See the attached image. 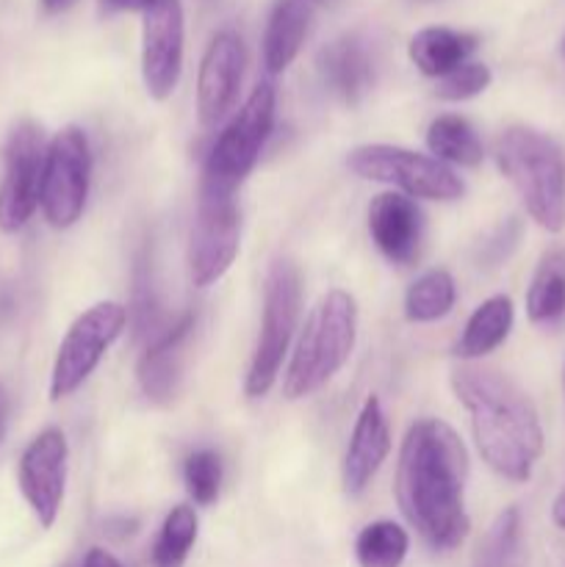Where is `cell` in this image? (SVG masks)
Wrapping results in <instances>:
<instances>
[{"instance_id": "1", "label": "cell", "mask_w": 565, "mask_h": 567, "mask_svg": "<svg viewBox=\"0 0 565 567\" xmlns=\"http://www.w3.org/2000/svg\"><path fill=\"white\" fill-rule=\"evenodd\" d=\"M469 454L449 424L421 419L404 435L397 465V502L408 524L435 551H452L469 537L463 491Z\"/></svg>"}, {"instance_id": "2", "label": "cell", "mask_w": 565, "mask_h": 567, "mask_svg": "<svg viewBox=\"0 0 565 567\" xmlns=\"http://www.w3.org/2000/svg\"><path fill=\"white\" fill-rule=\"evenodd\" d=\"M452 391L469 410L471 432L487 468L507 482H530L543 454V426L518 382L487 365H458Z\"/></svg>"}, {"instance_id": "3", "label": "cell", "mask_w": 565, "mask_h": 567, "mask_svg": "<svg viewBox=\"0 0 565 567\" xmlns=\"http://www.w3.org/2000/svg\"><path fill=\"white\" fill-rule=\"evenodd\" d=\"M355 341H358V302L349 291L332 288L310 310L299 332L282 393L297 402L321 391L352 358Z\"/></svg>"}, {"instance_id": "4", "label": "cell", "mask_w": 565, "mask_h": 567, "mask_svg": "<svg viewBox=\"0 0 565 567\" xmlns=\"http://www.w3.org/2000/svg\"><path fill=\"white\" fill-rule=\"evenodd\" d=\"M496 164L513 183L526 214L546 233L565 230V158L563 150L526 125H513L496 138Z\"/></svg>"}, {"instance_id": "5", "label": "cell", "mask_w": 565, "mask_h": 567, "mask_svg": "<svg viewBox=\"0 0 565 567\" xmlns=\"http://www.w3.org/2000/svg\"><path fill=\"white\" fill-rule=\"evenodd\" d=\"M299 305H302V277L297 264L291 258H275L264 282V321L244 385L247 396L260 399L275 385L288 343L297 330Z\"/></svg>"}, {"instance_id": "6", "label": "cell", "mask_w": 565, "mask_h": 567, "mask_svg": "<svg viewBox=\"0 0 565 567\" xmlns=\"http://www.w3.org/2000/svg\"><path fill=\"white\" fill-rule=\"evenodd\" d=\"M275 86L269 81H260L210 147L199 186L230 194L238 192V186L258 164L264 144L269 142L271 127H275Z\"/></svg>"}, {"instance_id": "7", "label": "cell", "mask_w": 565, "mask_h": 567, "mask_svg": "<svg viewBox=\"0 0 565 567\" xmlns=\"http://www.w3.org/2000/svg\"><path fill=\"white\" fill-rule=\"evenodd\" d=\"M347 166L363 181L399 188L404 197L454 203L465 194L460 175L446 164L397 144H360L347 155Z\"/></svg>"}, {"instance_id": "8", "label": "cell", "mask_w": 565, "mask_h": 567, "mask_svg": "<svg viewBox=\"0 0 565 567\" xmlns=\"http://www.w3.org/2000/svg\"><path fill=\"white\" fill-rule=\"evenodd\" d=\"M92 186V150L86 133L78 125H66L50 138L44 153L42 192L39 205L55 230H66L83 216Z\"/></svg>"}, {"instance_id": "9", "label": "cell", "mask_w": 565, "mask_h": 567, "mask_svg": "<svg viewBox=\"0 0 565 567\" xmlns=\"http://www.w3.org/2000/svg\"><path fill=\"white\" fill-rule=\"evenodd\" d=\"M127 324V310L120 302H97L83 310L61 341L59 354H55L53 374H50V399L72 396L83 382L89 380L111 343L122 336Z\"/></svg>"}, {"instance_id": "10", "label": "cell", "mask_w": 565, "mask_h": 567, "mask_svg": "<svg viewBox=\"0 0 565 567\" xmlns=\"http://www.w3.org/2000/svg\"><path fill=\"white\" fill-rule=\"evenodd\" d=\"M242 244V214L236 194L199 186L197 214L188 238V275L197 288H208L227 275Z\"/></svg>"}, {"instance_id": "11", "label": "cell", "mask_w": 565, "mask_h": 567, "mask_svg": "<svg viewBox=\"0 0 565 567\" xmlns=\"http://www.w3.org/2000/svg\"><path fill=\"white\" fill-rule=\"evenodd\" d=\"M42 127L33 120H20L9 131L3 147V181H0V230L20 233L39 205L44 169Z\"/></svg>"}, {"instance_id": "12", "label": "cell", "mask_w": 565, "mask_h": 567, "mask_svg": "<svg viewBox=\"0 0 565 567\" xmlns=\"http://www.w3.org/2000/svg\"><path fill=\"white\" fill-rule=\"evenodd\" d=\"M66 463H70V446H66L64 432L55 426L39 432L20 457V468H17L20 493L44 529L55 524L64 504Z\"/></svg>"}, {"instance_id": "13", "label": "cell", "mask_w": 565, "mask_h": 567, "mask_svg": "<svg viewBox=\"0 0 565 567\" xmlns=\"http://www.w3.org/2000/svg\"><path fill=\"white\" fill-rule=\"evenodd\" d=\"M183 72V6L181 0H155L142 14V78L153 100L164 103L181 83Z\"/></svg>"}, {"instance_id": "14", "label": "cell", "mask_w": 565, "mask_h": 567, "mask_svg": "<svg viewBox=\"0 0 565 567\" xmlns=\"http://www.w3.org/2000/svg\"><path fill=\"white\" fill-rule=\"evenodd\" d=\"M244 64L247 53L238 33L219 31L210 39L197 75V116L205 127H214L233 109L242 86Z\"/></svg>"}, {"instance_id": "15", "label": "cell", "mask_w": 565, "mask_h": 567, "mask_svg": "<svg viewBox=\"0 0 565 567\" xmlns=\"http://www.w3.org/2000/svg\"><path fill=\"white\" fill-rule=\"evenodd\" d=\"M369 236L391 264L410 266L421 255L424 216L404 194H380L369 205Z\"/></svg>"}, {"instance_id": "16", "label": "cell", "mask_w": 565, "mask_h": 567, "mask_svg": "<svg viewBox=\"0 0 565 567\" xmlns=\"http://www.w3.org/2000/svg\"><path fill=\"white\" fill-rule=\"evenodd\" d=\"M194 332V316L183 313L175 324L144 349L138 360V385L142 393L155 404H170L177 396L183 382V369H186V349Z\"/></svg>"}, {"instance_id": "17", "label": "cell", "mask_w": 565, "mask_h": 567, "mask_svg": "<svg viewBox=\"0 0 565 567\" xmlns=\"http://www.w3.org/2000/svg\"><path fill=\"white\" fill-rule=\"evenodd\" d=\"M388 452H391V426H388L386 410H382L380 399H366L360 408L358 421H355L352 437H349L347 457H343V491L349 496H360L377 471L386 463Z\"/></svg>"}, {"instance_id": "18", "label": "cell", "mask_w": 565, "mask_h": 567, "mask_svg": "<svg viewBox=\"0 0 565 567\" xmlns=\"http://www.w3.org/2000/svg\"><path fill=\"white\" fill-rule=\"evenodd\" d=\"M319 75L325 86L347 105H358L374 86V55L360 37L332 39L319 53Z\"/></svg>"}, {"instance_id": "19", "label": "cell", "mask_w": 565, "mask_h": 567, "mask_svg": "<svg viewBox=\"0 0 565 567\" xmlns=\"http://www.w3.org/2000/svg\"><path fill=\"white\" fill-rule=\"evenodd\" d=\"M480 39L474 33L454 31L446 25H430L421 28L408 44L410 61L415 64V70L427 78H438L454 72L458 66H463L469 61V55L474 53Z\"/></svg>"}, {"instance_id": "20", "label": "cell", "mask_w": 565, "mask_h": 567, "mask_svg": "<svg viewBox=\"0 0 565 567\" xmlns=\"http://www.w3.org/2000/svg\"><path fill=\"white\" fill-rule=\"evenodd\" d=\"M310 9L305 0H277L264 33V64L271 75L288 70L308 37Z\"/></svg>"}, {"instance_id": "21", "label": "cell", "mask_w": 565, "mask_h": 567, "mask_svg": "<svg viewBox=\"0 0 565 567\" xmlns=\"http://www.w3.org/2000/svg\"><path fill=\"white\" fill-rule=\"evenodd\" d=\"M513 299L504 297V293L485 299V302L471 313V319L465 321L463 336L454 343V358L480 360L485 358V354H491L493 349H499L507 341L510 330H513Z\"/></svg>"}, {"instance_id": "22", "label": "cell", "mask_w": 565, "mask_h": 567, "mask_svg": "<svg viewBox=\"0 0 565 567\" xmlns=\"http://www.w3.org/2000/svg\"><path fill=\"white\" fill-rule=\"evenodd\" d=\"M427 147H430L432 158L446 166H480L485 158V147L476 136L474 125L460 114L435 116L427 127Z\"/></svg>"}, {"instance_id": "23", "label": "cell", "mask_w": 565, "mask_h": 567, "mask_svg": "<svg viewBox=\"0 0 565 567\" xmlns=\"http://www.w3.org/2000/svg\"><path fill=\"white\" fill-rule=\"evenodd\" d=\"M526 316L532 324H554L565 316V249H548L537 264L526 291Z\"/></svg>"}, {"instance_id": "24", "label": "cell", "mask_w": 565, "mask_h": 567, "mask_svg": "<svg viewBox=\"0 0 565 567\" xmlns=\"http://www.w3.org/2000/svg\"><path fill=\"white\" fill-rule=\"evenodd\" d=\"M131 319H133V332H136L138 341H144L150 347L153 341H158L175 319L161 310L158 291H155V277H153V260L150 252H142L136 258V269H133V302H131Z\"/></svg>"}, {"instance_id": "25", "label": "cell", "mask_w": 565, "mask_h": 567, "mask_svg": "<svg viewBox=\"0 0 565 567\" xmlns=\"http://www.w3.org/2000/svg\"><path fill=\"white\" fill-rule=\"evenodd\" d=\"M458 302V288L446 269H432L421 275L404 293V316L413 324H430L452 313Z\"/></svg>"}, {"instance_id": "26", "label": "cell", "mask_w": 565, "mask_h": 567, "mask_svg": "<svg viewBox=\"0 0 565 567\" xmlns=\"http://www.w3.org/2000/svg\"><path fill=\"white\" fill-rule=\"evenodd\" d=\"M410 537L393 520H374L355 540V559L360 567H402Z\"/></svg>"}, {"instance_id": "27", "label": "cell", "mask_w": 565, "mask_h": 567, "mask_svg": "<svg viewBox=\"0 0 565 567\" xmlns=\"http://www.w3.org/2000/svg\"><path fill=\"white\" fill-rule=\"evenodd\" d=\"M199 520L188 504H177L164 518V526L158 532V540L153 548L155 567H183L188 559V551L197 543Z\"/></svg>"}, {"instance_id": "28", "label": "cell", "mask_w": 565, "mask_h": 567, "mask_svg": "<svg viewBox=\"0 0 565 567\" xmlns=\"http://www.w3.org/2000/svg\"><path fill=\"white\" fill-rule=\"evenodd\" d=\"M183 482H186V491L194 504H199V507L214 504L222 487L219 454L210 452V449H197V452L188 454L186 463H183Z\"/></svg>"}, {"instance_id": "29", "label": "cell", "mask_w": 565, "mask_h": 567, "mask_svg": "<svg viewBox=\"0 0 565 567\" xmlns=\"http://www.w3.org/2000/svg\"><path fill=\"white\" fill-rule=\"evenodd\" d=\"M491 70L480 61H465L463 66H458L454 72L443 75L438 81L435 94L441 100H449V103H463V100L476 97V94L485 92L491 86Z\"/></svg>"}, {"instance_id": "30", "label": "cell", "mask_w": 565, "mask_h": 567, "mask_svg": "<svg viewBox=\"0 0 565 567\" xmlns=\"http://www.w3.org/2000/svg\"><path fill=\"white\" fill-rule=\"evenodd\" d=\"M518 236H521L518 221H507V225L499 227L496 236H493L491 241L482 244V255H485L491 264H502V260L507 258V255L515 249V244H518Z\"/></svg>"}, {"instance_id": "31", "label": "cell", "mask_w": 565, "mask_h": 567, "mask_svg": "<svg viewBox=\"0 0 565 567\" xmlns=\"http://www.w3.org/2000/svg\"><path fill=\"white\" fill-rule=\"evenodd\" d=\"M153 3L155 0H100V9L111 11V14H116V11H142L144 14Z\"/></svg>"}, {"instance_id": "32", "label": "cell", "mask_w": 565, "mask_h": 567, "mask_svg": "<svg viewBox=\"0 0 565 567\" xmlns=\"http://www.w3.org/2000/svg\"><path fill=\"white\" fill-rule=\"evenodd\" d=\"M78 567H122V563L114 557V554L105 551V548H89L86 557L81 559V565Z\"/></svg>"}, {"instance_id": "33", "label": "cell", "mask_w": 565, "mask_h": 567, "mask_svg": "<svg viewBox=\"0 0 565 567\" xmlns=\"http://www.w3.org/2000/svg\"><path fill=\"white\" fill-rule=\"evenodd\" d=\"M552 520H554V526H557V529L565 532V487H563V491H559V496L554 498Z\"/></svg>"}, {"instance_id": "34", "label": "cell", "mask_w": 565, "mask_h": 567, "mask_svg": "<svg viewBox=\"0 0 565 567\" xmlns=\"http://www.w3.org/2000/svg\"><path fill=\"white\" fill-rule=\"evenodd\" d=\"M39 3H42V9L48 11V14H59V11H64L72 0H39Z\"/></svg>"}, {"instance_id": "35", "label": "cell", "mask_w": 565, "mask_h": 567, "mask_svg": "<svg viewBox=\"0 0 565 567\" xmlns=\"http://www.w3.org/2000/svg\"><path fill=\"white\" fill-rule=\"evenodd\" d=\"M6 415H9V399H6V391H3V385H0V435H3Z\"/></svg>"}, {"instance_id": "36", "label": "cell", "mask_w": 565, "mask_h": 567, "mask_svg": "<svg viewBox=\"0 0 565 567\" xmlns=\"http://www.w3.org/2000/svg\"><path fill=\"white\" fill-rule=\"evenodd\" d=\"M563 50H565V44H563Z\"/></svg>"}]
</instances>
